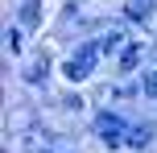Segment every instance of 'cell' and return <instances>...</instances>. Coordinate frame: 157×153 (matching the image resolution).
<instances>
[{
	"label": "cell",
	"mask_w": 157,
	"mask_h": 153,
	"mask_svg": "<svg viewBox=\"0 0 157 153\" xmlns=\"http://www.w3.org/2000/svg\"><path fill=\"white\" fill-rule=\"evenodd\" d=\"M95 128H99V137H103V141H112V145H116L120 132H124V120H120V116H112V112H103L99 120H95Z\"/></svg>",
	"instance_id": "7a4b0ae2"
},
{
	"label": "cell",
	"mask_w": 157,
	"mask_h": 153,
	"mask_svg": "<svg viewBox=\"0 0 157 153\" xmlns=\"http://www.w3.org/2000/svg\"><path fill=\"white\" fill-rule=\"evenodd\" d=\"M149 13H153V0H132V4H128V17H132V21H149Z\"/></svg>",
	"instance_id": "277c9868"
},
{
	"label": "cell",
	"mask_w": 157,
	"mask_h": 153,
	"mask_svg": "<svg viewBox=\"0 0 157 153\" xmlns=\"http://www.w3.org/2000/svg\"><path fill=\"white\" fill-rule=\"evenodd\" d=\"M95 58H99V46H83V50H78V58H71V62H66V79L78 83V79L95 66Z\"/></svg>",
	"instance_id": "6da1fadb"
},
{
	"label": "cell",
	"mask_w": 157,
	"mask_h": 153,
	"mask_svg": "<svg viewBox=\"0 0 157 153\" xmlns=\"http://www.w3.org/2000/svg\"><path fill=\"white\" fill-rule=\"evenodd\" d=\"M37 17H41V8H37V0H29V4L21 8V25H25V29H37Z\"/></svg>",
	"instance_id": "8992f818"
},
{
	"label": "cell",
	"mask_w": 157,
	"mask_h": 153,
	"mask_svg": "<svg viewBox=\"0 0 157 153\" xmlns=\"http://www.w3.org/2000/svg\"><path fill=\"white\" fill-rule=\"evenodd\" d=\"M120 46H124V33H120V29H112L108 37L99 41V50H103V54H112V50H120Z\"/></svg>",
	"instance_id": "52a82bcc"
},
{
	"label": "cell",
	"mask_w": 157,
	"mask_h": 153,
	"mask_svg": "<svg viewBox=\"0 0 157 153\" xmlns=\"http://www.w3.org/2000/svg\"><path fill=\"white\" fill-rule=\"evenodd\" d=\"M4 41H8V54H17V50H21V33L8 29V37H4Z\"/></svg>",
	"instance_id": "9c48e42d"
},
{
	"label": "cell",
	"mask_w": 157,
	"mask_h": 153,
	"mask_svg": "<svg viewBox=\"0 0 157 153\" xmlns=\"http://www.w3.org/2000/svg\"><path fill=\"white\" fill-rule=\"evenodd\" d=\"M149 141H153V124H136V128H128V145L141 149V145H149Z\"/></svg>",
	"instance_id": "3957f363"
},
{
	"label": "cell",
	"mask_w": 157,
	"mask_h": 153,
	"mask_svg": "<svg viewBox=\"0 0 157 153\" xmlns=\"http://www.w3.org/2000/svg\"><path fill=\"white\" fill-rule=\"evenodd\" d=\"M141 54H145L141 46H128L124 58H120V71H136V66H141Z\"/></svg>",
	"instance_id": "5b68a950"
},
{
	"label": "cell",
	"mask_w": 157,
	"mask_h": 153,
	"mask_svg": "<svg viewBox=\"0 0 157 153\" xmlns=\"http://www.w3.org/2000/svg\"><path fill=\"white\" fill-rule=\"evenodd\" d=\"M141 87H145V95H153V99H157V75H145Z\"/></svg>",
	"instance_id": "ba28073f"
}]
</instances>
